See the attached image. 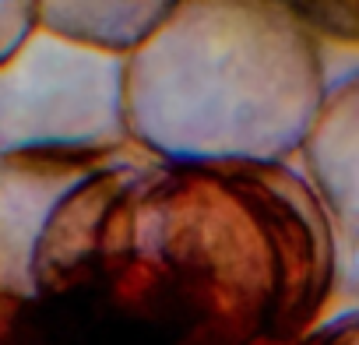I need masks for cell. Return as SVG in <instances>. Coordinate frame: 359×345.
<instances>
[{
  "label": "cell",
  "mask_w": 359,
  "mask_h": 345,
  "mask_svg": "<svg viewBox=\"0 0 359 345\" xmlns=\"http://www.w3.org/2000/svg\"><path fill=\"white\" fill-rule=\"evenodd\" d=\"M88 289L169 345H296L334 292V229L285 162H148Z\"/></svg>",
  "instance_id": "1"
},
{
  "label": "cell",
  "mask_w": 359,
  "mask_h": 345,
  "mask_svg": "<svg viewBox=\"0 0 359 345\" xmlns=\"http://www.w3.org/2000/svg\"><path fill=\"white\" fill-rule=\"evenodd\" d=\"M324 88L317 39L292 4H172L123 57V134L169 165L282 162Z\"/></svg>",
  "instance_id": "2"
},
{
  "label": "cell",
  "mask_w": 359,
  "mask_h": 345,
  "mask_svg": "<svg viewBox=\"0 0 359 345\" xmlns=\"http://www.w3.org/2000/svg\"><path fill=\"white\" fill-rule=\"evenodd\" d=\"M123 60L36 36L0 67V155L123 148Z\"/></svg>",
  "instance_id": "3"
},
{
  "label": "cell",
  "mask_w": 359,
  "mask_h": 345,
  "mask_svg": "<svg viewBox=\"0 0 359 345\" xmlns=\"http://www.w3.org/2000/svg\"><path fill=\"white\" fill-rule=\"evenodd\" d=\"M144 165H148V155L123 151L120 158L106 162L102 169L78 180L50 208V215L32 243L29 271H25V285H29L32 299H57V296H71V292H81L92 285L106 219H109L116 198L127 191V184Z\"/></svg>",
  "instance_id": "4"
},
{
  "label": "cell",
  "mask_w": 359,
  "mask_h": 345,
  "mask_svg": "<svg viewBox=\"0 0 359 345\" xmlns=\"http://www.w3.org/2000/svg\"><path fill=\"white\" fill-rule=\"evenodd\" d=\"M306 184L317 194L331 229L338 226L359 247V71L324 88V99L299 144Z\"/></svg>",
  "instance_id": "5"
},
{
  "label": "cell",
  "mask_w": 359,
  "mask_h": 345,
  "mask_svg": "<svg viewBox=\"0 0 359 345\" xmlns=\"http://www.w3.org/2000/svg\"><path fill=\"white\" fill-rule=\"evenodd\" d=\"M172 4H64V0H43L36 4V29L106 57L134 53L165 18Z\"/></svg>",
  "instance_id": "6"
},
{
  "label": "cell",
  "mask_w": 359,
  "mask_h": 345,
  "mask_svg": "<svg viewBox=\"0 0 359 345\" xmlns=\"http://www.w3.org/2000/svg\"><path fill=\"white\" fill-rule=\"evenodd\" d=\"M310 32H327L334 39H359V4H292Z\"/></svg>",
  "instance_id": "7"
},
{
  "label": "cell",
  "mask_w": 359,
  "mask_h": 345,
  "mask_svg": "<svg viewBox=\"0 0 359 345\" xmlns=\"http://www.w3.org/2000/svg\"><path fill=\"white\" fill-rule=\"evenodd\" d=\"M352 303L324 324H313L296 345H359V282L352 285Z\"/></svg>",
  "instance_id": "8"
},
{
  "label": "cell",
  "mask_w": 359,
  "mask_h": 345,
  "mask_svg": "<svg viewBox=\"0 0 359 345\" xmlns=\"http://www.w3.org/2000/svg\"><path fill=\"white\" fill-rule=\"evenodd\" d=\"M36 36V4H0V67Z\"/></svg>",
  "instance_id": "9"
}]
</instances>
